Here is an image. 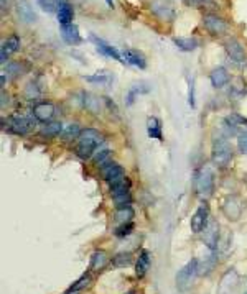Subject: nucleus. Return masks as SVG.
I'll list each match as a JSON object with an SVG mask.
<instances>
[{
    "label": "nucleus",
    "mask_w": 247,
    "mask_h": 294,
    "mask_svg": "<svg viewBox=\"0 0 247 294\" xmlns=\"http://www.w3.org/2000/svg\"><path fill=\"white\" fill-rule=\"evenodd\" d=\"M63 123L61 122H46L43 127H41L40 133L43 135V137H58V135L63 133Z\"/></svg>",
    "instance_id": "25"
},
{
    "label": "nucleus",
    "mask_w": 247,
    "mask_h": 294,
    "mask_svg": "<svg viewBox=\"0 0 247 294\" xmlns=\"http://www.w3.org/2000/svg\"><path fill=\"white\" fill-rule=\"evenodd\" d=\"M91 38H92L94 45H96V48H97V51H99V53H102V55H104V56H107V58H112V60H115V61L126 63V61H124L122 55H120V53L114 48V46H110L109 43H105L104 40L97 38V37H94V35H92Z\"/></svg>",
    "instance_id": "16"
},
{
    "label": "nucleus",
    "mask_w": 247,
    "mask_h": 294,
    "mask_svg": "<svg viewBox=\"0 0 247 294\" xmlns=\"http://www.w3.org/2000/svg\"><path fill=\"white\" fill-rule=\"evenodd\" d=\"M196 192L201 199H208L214 192V174L209 168H203L196 176Z\"/></svg>",
    "instance_id": "4"
},
{
    "label": "nucleus",
    "mask_w": 247,
    "mask_h": 294,
    "mask_svg": "<svg viewBox=\"0 0 247 294\" xmlns=\"http://www.w3.org/2000/svg\"><path fill=\"white\" fill-rule=\"evenodd\" d=\"M102 178L107 181L110 186H114L115 183H119L120 179L126 178V169H124L120 164L110 163L109 166H105L102 169Z\"/></svg>",
    "instance_id": "14"
},
{
    "label": "nucleus",
    "mask_w": 247,
    "mask_h": 294,
    "mask_svg": "<svg viewBox=\"0 0 247 294\" xmlns=\"http://www.w3.org/2000/svg\"><path fill=\"white\" fill-rule=\"evenodd\" d=\"M35 128V122L25 115H10L7 119V132L14 135H28Z\"/></svg>",
    "instance_id": "5"
},
{
    "label": "nucleus",
    "mask_w": 247,
    "mask_h": 294,
    "mask_svg": "<svg viewBox=\"0 0 247 294\" xmlns=\"http://www.w3.org/2000/svg\"><path fill=\"white\" fill-rule=\"evenodd\" d=\"M150 9L154 12V15L158 17L160 20H167L172 22L175 19V10L170 4L163 2V0H152L150 2Z\"/></svg>",
    "instance_id": "11"
},
{
    "label": "nucleus",
    "mask_w": 247,
    "mask_h": 294,
    "mask_svg": "<svg viewBox=\"0 0 247 294\" xmlns=\"http://www.w3.org/2000/svg\"><path fill=\"white\" fill-rule=\"evenodd\" d=\"M147 132H149V137L150 138H157V140H162V123L155 117H149V120H147Z\"/></svg>",
    "instance_id": "26"
},
{
    "label": "nucleus",
    "mask_w": 247,
    "mask_h": 294,
    "mask_svg": "<svg viewBox=\"0 0 247 294\" xmlns=\"http://www.w3.org/2000/svg\"><path fill=\"white\" fill-rule=\"evenodd\" d=\"M188 7H204L206 4H209V0H181Z\"/></svg>",
    "instance_id": "42"
},
{
    "label": "nucleus",
    "mask_w": 247,
    "mask_h": 294,
    "mask_svg": "<svg viewBox=\"0 0 247 294\" xmlns=\"http://www.w3.org/2000/svg\"><path fill=\"white\" fill-rule=\"evenodd\" d=\"M82 133V130L79 128L78 123H71V125H68L66 128L63 130L61 137L66 140V142H69V140H74V138H79V135Z\"/></svg>",
    "instance_id": "35"
},
{
    "label": "nucleus",
    "mask_w": 247,
    "mask_h": 294,
    "mask_svg": "<svg viewBox=\"0 0 247 294\" xmlns=\"http://www.w3.org/2000/svg\"><path fill=\"white\" fill-rule=\"evenodd\" d=\"M64 294H78V292H64Z\"/></svg>",
    "instance_id": "45"
},
{
    "label": "nucleus",
    "mask_w": 247,
    "mask_h": 294,
    "mask_svg": "<svg viewBox=\"0 0 247 294\" xmlns=\"http://www.w3.org/2000/svg\"><path fill=\"white\" fill-rule=\"evenodd\" d=\"M40 9L46 12V14H53V12H58V9L61 7V4L64 0H37Z\"/></svg>",
    "instance_id": "34"
},
{
    "label": "nucleus",
    "mask_w": 247,
    "mask_h": 294,
    "mask_svg": "<svg viewBox=\"0 0 247 294\" xmlns=\"http://www.w3.org/2000/svg\"><path fill=\"white\" fill-rule=\"evenodd\" d=\"M84 107L92 112V114H97L99 112V101L92 94H84Z\"/></svg>",
    "instance_id": "37"
},
{
    "label": "nucleus",
    "mask_w": 247,
    "mask_h": 294,
    "mask_svg": "<svg viewBox=\"0 0 247 294\" xmlns=\"http://www.w3.org/2000/svg\"><path fill=\"white\" fill-rule=\"evenodd\" d=\"M209 222V207L208 204H201L199 207L196 209V212L193 214L191 220H190V228L193 233H203V230L206 228Z\"/></svg>",
    "instance_id": "8"
},
{
    "label": "nucleus",
    "mask_w": 247,
    "mask_h": 294,
    "mask_svg": "<svg viewBox=\"0 0 247 294\" xmlns=\"http://www.w3.org/2000/svg\"><path fill=\"white\" fill-rule=\"evenodd\" d=\"M198 266H199V261L196 258H193V260L188 261L185 266L176 273V289L180 292H186L193 286L195 278L198 276Z\"/></svg>",
    "instance_id": "3"
},
{
    "label": "nucleus",
    "mask_w": 247,
    "mask_h": 294,
    "mask_svg": "<svg viewBox=\"0 0 247 294\" xmlns=\"http://www.w3.org/2000/svg\"><path fill=\"white\" fill-rule=\"evenodd\" d=\"M132 230H134V223L127 222V223H120V225L114 230V233L117 238H124V237H127V235H131Z\"/></svg>",
    "instance_id": "38"
},
{
    "label": "nucleus",
    "mask_w": 247,
    "mask_h": 294,
    "mask_svg": "<svg viewBox=\"0 0 247 294\" xmlns=\"http://www.w3.org/2000/svg\"><path fill=\"white\" fill-rule=\"evenodd\" d=\"M203 27L204 30L208 32L211 37L221 38L227 33V23L224 19H221L219 15L216 14H206L203 17Z\"/></svg>",
    "instance_id": "6"
},
{
    "label": "nucleus",
    "mask_w": 247,
    "mask_h": 294,
    "mask_svg": "<svg viewBox=\"0 0 247 294\" xmlns=\"http://www.w3.org/2000/svg\"><path fill=\"white\" fill-rule=\"evenodd\" d=\"M224 50H226V55L229 56V60H232L234 63H244L245 61V58H247L245 50L236 38H229L224 43Z\"/></svg>",
    "instance_id": "10"
},
{
    "label": "nucleus",
    "mask_w": 247,
    "mask_h": 294,
    "mask_svg": "<svg viewBox=\"0 0 247 294\" xmlns=\"http://www.w3.org/2000/svg\"><path fill=\"white\" fill-rule=\"evenodd\" d=\"M102 143V137L101 133L94 128H86L82 130V133L78 138V145H76V155H78L81 160H87V158L92 156V153L96 151V148Z\"/></svg>",
    "instance_id": "1"
},
{
    "label": "nucleus",
    "mask_w": 247,
    "mask_h": 294,
    "mask_svg": "<svg viewBox=\"0 0 247 294\" xmlns=\"http://www.w3.org/2000/svg\"><path fill=\"white\" fill-rule=\"evenodd\" d=\"M214 264H216V253H211V256L208 258L206 261L199 263L198 266V274H209L211 271L214 269Z\"/></svg>",
    "instance_id": "36"
},
{
    "label": "nucleus",
    "mask_w": 247,
    "mask_h": 294,
    "mask_svg": "<svg viewBox=\"0 0 247 294\" xmlns=\"http://www.w3.org/2000/svg\"><path fill=\"white\" fill-rule=\"evenodd\" d=\"M132 217H134V210L131 205H126V207H117V212L114 215L115 222L119 223H127V222H132Z\"/></svg>",
    "instance_id": "29"
},
{
    "label": "nucleus",
    "mask_w": 247,
    "mask_h": 294,
    "mask_svg": "<svg viewBox=\"0 0 247 294\" xmlns=\"http://www.w3.org/2000/svg\"><path fill=\"white\" fill-rule=\"evenodd\" d=\"M245 294H247V292H245Z\"/></svg>",
    "instance_id": "47"
},
{
    "label": "nucleus",
    "mask_w": 247,
    "mask_h": 294,
    "mask_svg": "<svg viewBox=\"0 0 247 294\" xmlns=\"http://www.w3.org/2000/svg\"><path fill=\"white\" fill-rule=\"evenodd\" d=\"M129 294H135V291H131V292H129Z\"/></svg>",
    "instance_id": "46"
},
{
    "label": "nucleus",
    "mask_w": 247,
    "mask_h": 294,
    "mask_svg": "<svg viewBox=\"0 0 247 294\" xmlns=\"http://www.w3.org/2000/svg\"><path fill=\"white\" fill-rule=\"evenodd\" d=\"M226 125L229 127V130H231V133H236L240 130V133L247 132V119H244V117H240L237 114H231L226 117Z\"/></svg>",
    "instance_id": "21"
},
{
    "label": "nucleus",
    "mask_w": 247,
    "mask_h": 294,
    "mask_svg": "<svg viewBox=\"0 0 247 294\" xmlns=\"http://www.w3.org/2000/svg\"><path fill=\"white\" fill-rule=\"evenodd\" d=\"M221 209H222V214L226 215V219H229L231 222H236L242 215V201L237 196H227L224 199V202H222Z\"/></svg>",
    "instance_id": "7"
},
{
    "label": "nucleus",
    "mask_w": 247,
    "mask_h": 294,
    "mask_svg": "<svg viewBox=\"0 0 247 294\" xmlns=\"http://www.w3.org/2000/svg\"><path fill=\"white\" fill-rule=\"evenodd\" d=\"M173 43L176 45V48H180L181 51H195L198 48V41L195 38H175Z\"/></svg>",
    "instance_id": "31"
},
{
    "label": "nucleus",
    "mask_w": 247,
    "mask_h": 294,
    "mask_svg": "<svg viewBox=\"0 0 247 294\" xmlns=\"http://www.w3.org/2000/svg\"><path fill=\"white\" fill-rule=\"evenodd\" d=\"M150 263H152L150 253L147 250H142L137 258V261H135V274H137L139 279L144 278L147 274V271H149V268H150Z\"/></svg>",
    "instance_id": "20"
},
{
    "label": "nucleus",
    "mask_w": 247,
    "mask_h": 294,
    "mask_svg": "<svg viewBox=\"0 0 247 294\" xmlns=\"http://www.w3.org/2000/svg\"><path fill=\"white\" fill-rule=\"evenodd\" d=\"M110 263V258L107 256V253H105L104 250H96L91 256V261H89V269L91 271H102V269L107 266V264Z\"/></svg>",
    "instance_id": "18"
},
{
    "label": "nucleus",
    "mask_w": 247,
    "mask_h": 294,
    "mask_svg": "<svg viewBox=\"0 0 247 294\" xmlns=\"http://www.w3.org/2000/svg\"><path fill=\"white\" fill-rule=\"evenodd\" d=\"M19 48H20V38L17 35H12L7 40H4L2 46H0V61H2V64H5V60L9 58V55L19 51Z\"/></svg>",
    "instance_id": "17"
},
{
    "label": "nucleus",
    "mask_w": 247,
    "mask_h": 294,
    "mask_svg": "<svg viewBox=\"0 0 247 294\" xmlns=\"http://www.w3.org/2000/svg\"><path fill=\"white\" fill-rule=\"evenodd\" d=\"M132 261H134V256L132 253H129V251H120V253H115L110 258V264H112L114 268H127V266H131Z\"/></svg>",
    "instance_id": "24"
},
{
    "label": "nucleus",
    "mask_w": 247,
    "mask_h": 294,
    "mask_svg": "<svg viewBox=\"0 0 247 294\" xmlns=\"http://www.w3.org/2000/svg\"><path fill=\"white\" fill-rule=\"evenodd\" d=\"M131 179L129 178H124L120 179L119 183H115L114 186H110V194H112V197L115 196H120V194H129L131 192Z\"/></svg>",
    "instance_id": "32"
},
{
    "label": "nucleus",
    "mask_w": 247,
    "mask_h": 294,
    "mask_svg": "<svg viewBox=\"0 0 247 294\" xmlns=\"http://www.w3.org/2000/svg\"><path fill=\"white\" fill-rule=\"evenodd\" d=\"M61 37L68 45H81L82 38L79 35L78 27L69 23V25H61Z\"/></svg>",
    "instance_id": "19"
},
{
    "label": "nucleus",
    "mask_w": 247,
    "mask_h": 294,
    "mask_svg": "<svg viewBox=\"0 0 247 294\" xmlns=\"http://www.w3.org/2000/svg\"><path fill=\"white\" fill-rule=\"evenodd\" d=\"M232 160V148L227 138L221 137L213 142V150H211V161L217 168H226Z\"/></svg>",
    "instance_id": "2"
},
{
    "label": "nucleus",
    "mask_w": 247,
    "mask_h": 294,
    "mask_svg": "<svg viewBox=\"0 0 247 294\" xmlns=\"http://www.w3.org/2000/svg\"><path fill=\"white\" fill-rule=\"evenodd\" d=\"M94 163H96V166H99L101 169H104L105 166H109L112 161V151L110 150H101L97 153L96 156H94Z\"/></svg>",
    "instance_id": "30"
},
{
    "label": "nucleus",
    "mask_w": 247,
    "mask_h": 294,
    "mask_svg": "<svg viewBox=\"0 0 247 294\" xmlns=\"http://www.w3.org/2000/svg\"><path fill=\"white\" fill-rule=\"evenodd\" d=\"M92 283V276H91V271H86V273H82L81 274V278L79 279H76V283L69 287V289L66 292H79L82 289H86L87 286H89Z\"/></svg>",
    "instance_id": "27"
},
{
    "label": "nucleus",
    "mask_w": 247,
    "mask_h": 294,
    "mask_svg": "<svg viewBox=\"0 0 247 294\" xmlns=\"http://www.w3.org/2000/svg\"><path fill=\"white\" fill-rule=\"evenodd\" d=\"M15 7H17V15H19V20L22 23L30 25V23H35L38 20V17H37V14H35L32 4L28 2V0H19Z\"/></svg>",
    "instance_id": "12"
},
{
    "label": "nucleus",
    "mask_w": 247,
    "mask_h": 294,
    "mask_svg": "<svg viewBox=\"0 0 247 294\" xmlns=\"http://www.w3.org/2000/svg\"><path fill=\"white\" fill-rule=\"evenodd\" d=\"M124 56V61L132 64V66H137L139 69H145L147 68V61H145V56L142 55L140 51H135V50H126L122 53Z\"/></svg>",
    "instance_id": "22"
},
{
    "label": "nucleus",
    "mask_w": 247,
    "mask_h": 294,
    "mask_svg": "<svg viewBox=\"0 0 247 294\" xmlns=\"http://www.w3.org/2000/svg\"><path fill=\"white\" fill-rule=\"evenodd\" d=\"M84 81L91 82V84L105 86V84H109V82L112 81V74H109V73H105V71H101V73L92 74V76H84Z\"/></svg>",
    "instance_id": "33"
},
{
    "label": "nucleus",
    "mask_w": 247,
    "mask_h": 294,
    "mask_svg": "<svg viewBox=\"0 0 247 294\" xmlns=\"http://www.w3.org/2000/svg\"><path fill=\"white\" fill-rule=\"evenodd\" d=\"M56 15H58V22H60L61 25H69V23H73L74 10H73V7H71V4L64 0V2L61 4V7L58 9Z\"/></svg>",
    "instance_id": "23"
},
{
    "label": "nucleus",
    "mask_w": 247,
    "mask_h": 294,
    "mask_svg": "<svg viewBox=\"0 0 247 294\" xmlns=\"http://www.w3.org/2000/svg\"><path fill=\"white\" fill-rule=\"evenodd\" d=\"M219 223L216 220H209L208 225L203 230V242L211 251H216L219 246Z\"/></svg>",
    "instance_id": "9"
},
{
    "label": "nucleus",
    "mask_w": 247,
    "mask_h": 294,
    "mask_svg": "<svg viewBox=\"0 0 247 294\" xmlns=\"http://www.w3.org/2000/svg\"><path fill=\"white\" fill-rule=\"evenodd\" d=\"M112 199H114V204L117 205V207H126V205H129L132 202L131 192H129V194H120V196H115Z\"/></svg>",
    "instance_id": "39"
},
{
    "label": "nucleus",
    "mask_w": 247,
    "mask_h": 294,
    "mask_svg": "<svg viewBox=\"0 0 247 294\" xmlns=\"http://www.w3.org/2000/svg\"><path fill=\"white\" fill-rule=\"evenodd\" d=\"M188 102H190L191 107H195L196 102H195V79H190V97H188Z\"/></svg>",
    "instance_id": "43"
},
{
    "label": "nucleus",
    "mask_w": 247,
    "mask_h": 294,
    "mask_svg": "<svg viewBox=\"0 0 247 294\" xmlns=\"http://www.w3.org/2000/svg\"><path fill=\"white\" fill-rule=\"evenodd\" d=\"M149 91H150V87L147 86L145 82H139V84L132 86V87H131V91H129V94H127L126 104H127V105H132V102H134V99H135V97L140 96V94H147Z\"/></svg>",
    "instance_id": "28"
},
{
    "label": "nucleus",
    "mask_w": 247,
    "mask_h": 294,
    "mask_svg": "<svg viewBox=\"0 0 247 294\" xmlns=\"http://www.w3.org/2000/svg\"><path fill=\"white\" fill-rule=\"evenodd\" d=\"M10 5V0H0V9H2V12H5V9H9Z\"/></svg>",
    "instance_id": "44"
},
{
    "label": "nucleus",
    "mask_w": 247,
    "mask_h": 294,
    "mask_svg": "<svg viewBox=\"0 0 247 294\" xmlns=\"http://www.w3.org/2000/svg\"><path fill=\"white\" fill-rule=\"evenodd\" d=\"M237 148L240 153H247V132L244 133H239V138H237Z\"/></svg>",
    "instance_id": "41"
},
{
    "label": "nucleus",
    "mask_w": 247,
    "mask_h": 294,
    "mask_svg": "<svg viewBox=\"0 0 247 294\" xmlns=\"http://www.w3.org/2000/svg\"><path fill=\"white\" fill-rule=\"evenodd\" d=\"M5 71H7L12 78H19V76L23 73L22 71V64L20 63H9L7 68H5Z\"/></svg>",
    "instance_id": "40"
},
{
    "label": "nucleus",
    "mask_w": 247,
    "mask_h": 294,
    "mask_svg": "<svg viewBox=\"0 0 247 294\" xmlns=\"http://www.w3.org/2000/svg\"><path fill=\"white\" fill-rule=\"evenodd\" d=\"M32 114H33V119L38 122H43V123L51 122L53 115H55V105L50 102H40L32 109Z\"/></svg>",
    "instance_id": "13"
},
{
    "label": "nucleus",
    "mask_w": 247,
    "mask_h": 294,
    "mask_svg": "<svg viewBox=\"0 0 247 294\" xmlns=\"http://www.w3.org/2000/svg\"><path fill=\"white\" fill-rule=\"evenodd\" d=\"M209 81H211V84H213V87H216V89H222V87H226L229 84L231 76H229L226 68L217 66V68H214L213 71L209 73Z\"/></svg>",
    "instance_id": "15"
}]
</instances>
